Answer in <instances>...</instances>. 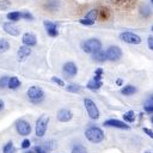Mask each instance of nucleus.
Returning a JSON list of instances; mask_svg holds the SVG:
<instances>
[{"label": "nucleus", "instance_id": "obj_1", "mask_svg": "<svg viewBox=\"0 0 153 153\" xmlns=\"http://www.w3.org/2000/svg\"><path fill=\"white\" fill-rule=\"evenodd\" d=\"M85 136L92 143H99V142H102L104 140V133H103V130L99 127H94V126L88 127L85 130Z\"/></svg>", "mask_w": 153, "mask_h": 153}, {"label": "nucleus", "instance_id": "obj_2", "mask_svg": "<svg viewBox=\"0 0 153 153\" xmlns=\"http://www.w3.org/2000/svg\"><path fill=\"white\" fill-rule=\"evenodd\" d=\"M27 98L30 99L31 103L33 104H39L44 100V91L42 90V87L39 86H36V85H32L27 88Z\"/></svg>", "mask_w": 153, "mask_h": 153}, {"label": "nucleus", "instance_id": "obj_3", "mask_svg": "<svg viewBox=\"0 0 153 153\" xmlns=\"http://www.w3.org/2000/svg\"><path fill=\"white\" fill-rule=\"evenodd\" d=\"M81 49L87 53V54H93L98 50L102 49V42L98 38H90L86 39L82 44H81Z\"/></svg>", "mask_w": 153, "mask_h": 153}, {"label": "nucleus", "instance_id": "obj_4", "mask_svg": "<svg viewBox=\"0 0 153 153\" xmlns=\"http://www.w3.org/2000/svg\"><path fill=\"white\" fill-rule=\"evenodd\" d=\"M48 123H49V116L47 115H42L37 122H36V136L37 137H43L45 131H47V128H48Z\"/></svg>", "mask_w": 153, "mask_h": 153}, {"label": "nucleus", "instance_id": "obj_5", "mask_svg": "<svg viewBox=\"0 0 153 153\" xmlns=\"http://www.w3.org/2000/svg\"><path fill=\"white\" fill-rule=\"evenodd\" d=\"M84 104H85V108H86V111L90 116V118L92 120H98L100 114H99V110L97 108V105L94 104V102L90 98H85L84 99Z\"/></svg>", "mask_w": 153, "mask_h": 153}, {"label": "nucleus", "instance_id": "obj_6", "mask_svg": "<svg viewBox=\"0 0 153 153\" xmlns=\"http://www.w3.org/2000/svg\"><path fill=\"white\" fill-rule=\"evenodd\" d=\"M16 130H17V133L19 135L27 136L29 134H31L32 128H31V124L27 121H25V120H18L16 122Z\"/></svg>", "mask_w": 153, "mask_h": 153}, {"label": "nucleus", "instance_id": "obj_7", "mask_svg": "<svg viewBox=\"0 0 153 153\" xmlns=\"http://www.w3.org/2000/svg\"><path fill=\"white\" fill-rule=\"evenodd\" d=\"M105 54H106V59L109 61H117L122 57V50L117 45H110L106 49Z\"/></svg>", "mask_w": 153, "mask_h": 153}, {"label": "nucleus", "instance_id": "obj_8", "mask_svg": "<svg viewBox=\"0 0 153 153\" xmlns=\"http://www.w3.org/2000/svg\"><path fill=\"white\" fill-rule=\"evenodd\" d=\"M120 38H121L123 42L129 43V44H139V43H141V37H140L139 35H136V33H134V32H129V31L122 32V33L120 35Z\"/></svg>", "mask_w": 153, "mask_h": 153}, {"label": "nucleus", "instance_id": "obj_9", "mask_svg": "<svg viewBox=\"0 0 153 153\" xmlns=\"http://www.w3.org/2000/svg\"><path fill=\"white\" fill-rule=\"evenodd\" d=\"M97 17H98V11L97 10H91L84 18H81L79 20V23L82 24V25H92L97 20Z\"/></svg>", "mask_w": 153, "mask_h": 153}, {"label": "nucleus", "instance_id": "obj_10", "mask_svg": "<svg viewBox=\"0 0 153 153\" xmlns=\"http://www.w3.org/2000/svg\"><path fill=\"white\" fill-rule=\"evenodd\" d=\"M30 55H31V47H27L25 44L19 47L18 50H17V60H18V62H24Z\"/></svg>", "mask_w": 153, "mask_h": 153}, {"label": "nucleus", "instance_id": "obj_11", "mask_svg": "<svg viewBox=\"0 0 153 153\" xmlns=\"http://www.w3.org/2000/svg\"><path fill=\"white\" fill-rule=\"evenodd\" d=\"M103 124L105 127H115V128H120V129H129V126L127 123H124L123 121H120V120H115V118L106 120Z\"/></svg>", "mask_w": 153, "mask_h": 153}, {"label": "nucleus", "instance_id": "obj_12", "mask_svg": "<svg viewBox=\"0 0 153 153\" xmlns=\"http://www.w3.org/2000/svg\"><path fill=\"white\" fill-rule=\"evenodd\" d=\"M2 27H4V31H5L6 33L11 35V36H18V35L20 33V30H19L13 23H11V22H6V23L2 25Z\"/></svg>", "mask_w": 153, "mask_h": 153}, {"label": "nucleus", "instance_id": "obj_13", "mask_svg": "<svg viewBox=\"0 0 153 153\" xmlns=\"http://www.w3.org/2000/svg\"><path fill=\"white\" fill-rule=\"evenodd\" d=\"M73 118V112L68 109H61L57 112V120L60 122H69Z\"/></svg>", "mask_w": 153, "mask_h": 153}, {"label": "nucleus", "instance_id": "obj_14", "mask_svg": "<svg viewBox=\"0 0 153 153\" xmlns=\"http://www.w3.org/2000/svg\"><path fill=\"white\" fill-rule=\"evenodd\" d=\"M44 26H45V31L48 32V35L50 37H56L59 35V31H57V26L55 23L53 22H49V20H44Z\"/></svg>", "mask_w": 153, "mask_h": 153}, {"label": "nucleus", "instance_id": "obj_15", "mask_svg": "<svg viewBox=\"0 0 153 153\" xmlns=\"http://www.w3.org/2000/svg\"><path fill=\"white\" fill-rule=\"evenodd\" d=\"M63 72L68 75V76H74V75H76V73H78V67H76V65L74 63V62H66L65 65H63Z\"/></svg>", "mask_w": 153, "mask_h": 153}, {"label": "nucleus", "instance_id": "obj_16", "mask_svg": "<svg viewBox=\"0 0 153 153\" xmlns=\"http://www.w3.org/2000/svg\"><path fill=\"white\" fill-rule=\"evenodd\" d=\"M22 41H23V43H24L25 45H27V47H33V45H36V43H37L36 36H35L33 33H31V32L24 33Z\"/></svg>", "mask_w": 153, "mask_h": 153}, {"label": "nucleus", "instance_id": "obj_17", "mask_svg": "<svg viewBox=\"0 0 153 153\" xmlns=\"http://www.w3.org/2000/svg\"><path fill=\"white\" fill-rule=\"evenodd\" d=\"M91 55H92V60L96 61V62H104V61L108 60L105 51H102V50H98V51H96V53H93Z\"/></svg>", "mask_w": 153, "mask_h": 153}, {"label": "nucleus", "instance_id": "obj_18", "mask_svg": "<svg viewBox=\"0 0 153 153\" xmlns=\"http://www.w3.org/2000/svg\"><path fill=\"white\" fill-rule=\"evenodd\" d=\"M19 86H20V80H19L17 76H11V78L8 79V85H7L8 88L16 90V88H18Z\"/></svg>", "mask_w": 153, "mask_h": 153}, {"label": "nucleus", "instance_id": "obj_19", "mask_svg": "<svg viewBox=\"0 0 153 153\" xmlns=\"http://www.w3.org/2000/svg\"><path fill=\"white\" fill-rule=\"evenodd\" d=\"M102 85H103L102 80H94V79H92V80H90V81L87 82L86 87L90 88V90H98V88L102 87Z\"/></svg>", "mask_w": 153, "mask_h": 153}, {"label": "nucleus", "instance_id": "obj_20", "mask_svg": "<svg viewBox=\"0 0 153 153\" xmlns=\"http://www.w3.org/2000/svg\"><path fill=\"white\" fill-rule=\"evenodd\" d=\"M135 92H136V87L133 86V85H126V86L121 90V93H122L123 96H131V94H134Z\"/></svg>", "mask_w": 153, "mask_h": 153}, {"label": "nucleus", "instance_id": "obj_21", "mask_svg": "<svg viewBox=\"0 0 153 153\" xmlns=\"http://www.w3.org/2000/svg\"><path fill=\"white\" fill-rule=\"evenodd\" d=\"M7 18L11 22H18L19 19H22V13L20 12H17V11L10 12V13H7Z\"/></svg>", "mask_w": 153, "mask_h": 153}, {"label": "nucleus", "instance_id": "obj_22", "mask_svg": "<svg viewBox=\"0 0 153 153\" xmlns=\"http://www.w3.org/2000/svg\"><path fill=\"white\" fill-rule=\"evenodd\" d=\"M8 49H10V42L7 39L0 38V54L6 53Z\"/></svg>", "mask_w": 153, "mask_h": 153}, {"label": "nucleus", "instance_id": "obj_23", "mask_svg": "<svg viewBox=\"0 0 153 153\" xmlns=\"http://www.w3.org/2000/svg\"><path fill=\"white\" fill-rule=\"evenodd\" d=\"M71 153H88V152H87L86 147H84L82 145H74L72 147Z\"/></svg>", "mask_w": 153, "mask_h": 153}, {"label": "nucleus", "instance_id": "obj_24", "mask_svg": "<svg viewBox=\"0 0 153 153\" xmlns=\"http://www.w3.org/2000/svg\"><path fill=\"white\" fill-rule=\"evenodd\" d=\"M123 120L126 122H133L135 120V112L133 110H129L127 111L126 114H123Z\"/></svg>", "mask_w": 153, "mask_h": 153}, {"label": "nucleus", "instance_id": "obj_25", "mask_svg": "<svg viewBox=\"0 0 153 153\" xmlns=\"http://www.w3.org/2000/svg\"><path fill=\"white\" fill-rule=\"evenodd\" d=\"M2 153H14V146H13V142H12V141H8V142L4 146Z\"/></svg>", "mask_w": 153, "mask_h": 153}, {"label": "nucleus", "instance_id": "obj_26", "mask_svg": "<svg viewBox=\"0 0 153 153\" xmlns=\"http://www.w3.org/2000/svg\"><path fill=\"white\" fill-rule=\"evenodd\" d=\"M66 90H67L68 92L76 93V92H79V91H80V86H79V85H76V84H71V85H68V86L66 87Z\"/></svg>", "mask_w": 153, "mask_h": 153}, {"label": "nucleus", "instance_id": "obj_27", "mask_svg": "<svg viewBox=\"0 0 153 153\" xmlns=\"http://www.w3.org/2000/svg\"><path fill=\"white\" fill-rule=\"evenodd\" d=\"M8 76L7 75H2L0 78V88H6L7 85H8Z\"/></svg>", "mask_w": 153, "mask_h": 153}, {"label": "nucleus", "instance_id": "obj_28", "mask_svg": "<svg viewBox=\"0 0 153 153\" xmlns=\"http://www.w3.org/2000/svg\"><path fill=\"white\" fill-rule=\"evenodd\" d=\"M51 81H53V82H55V84H57V85H59V86H61V87H63V86H65L63 80H62V79H60V78H57V76H53V78H51Z\"/></svg>", "mask_w": 153, "mask_h": 153}, {"label": "nucleus", "instance_id": "obj_29", "mask_svg": "<svg viewBox=\"0 0 153 153\" xmlns=\"http://www.w3.org/2000/svg\"><path fill=\"white\" fill-rule=\"evenodd\" d=\"M20 13H22V18H24V19H29V20L33 19V16L27 11H24V12H20Z\"/></svg>", "mask_w": 153, "mask_h": 153}, {"label": "nucleus", "instance_id": "obj_30", "mask_svg": "<svg viewBox=\"0 0 153 153\" xmlns=\"http://www.w3.org/2000/svg\"><path fill=\"white\" fill-rule=\"evenodd\" d=\"M56 4H57V0H49V1L45 4V6L51 10V8H56Z\"/></svg>", "mask_w": 153, "mask_h": 153}, {"label": "nucleus", "instance_id": "obj_31", "mask_svg": "<svg viewBox=\"0 0 153 153\" xmlns=\"http://www.w3.org/2000/svg\"><path fill=\"white\" fill-rule=\"evenodd\" d=\"M30 145H31V141L27 140V139H25V140H23V142H22V148H23V149H27V148L30 147Z\"/></svg>", "mask_w": 153, "mask_h": 153}, {"label": "nucleus", "instance_id": "obj_32", "mask_svg": "<svg viewBox=\"0 0 153 153\" xmlns=\"http://www.w3.org/2000/svg\"><path fill=\"white\" fill-rule=\"evenodd\" d=\"M147 44H148V48L151 50H153V36H149L147 38Z\"/></svg>", "mask_w": 153, "mask_h": 153}, {"label": "nucleus", "instance_id": "obj_33", "mask_svg": "<svg viewBox=\"0 0 153 153\" xmlns=\"http://www.w3.org/2000/svg\"><path fill=\"white\" fill-rule=\"evenodd\" d=\"M142 130H143V131H145L149 137H152V139H153V130H151L149 128H143Z\"/></svg>", "mask_w": 153, "mask_h": 153}, {"label": "nucleus", "instance_id": "obj_34", "mask_svg": "<svg viewBox=\"0 0 153 153\" xmlns=\"http://www.w3.org/2000/svg\"><path fill=\"white\" fill-rule=\"evenodd\" d=\"M145 105H153V94H151L147 99H146V104Z\"/></svg>", "mask_w": 153, "mask_h": 153}, {"label": "nucleus", "instance_id": "obj_35", "mask_svg": "<svg viewBox=\"0 0 153 153\" xmlns=\"http://www.w3.org/2000/svg\"><path fill=\"white\" fill-rule=\"evenodd\" d=\"M145 111L149 112V114H153V105H145Z\"/></svg>", "mask_w": 153, "mask_h": 153}, {"label": "nucleus", "instance_id": "obj_36", "mask_svg": "<svg viewBox=\"0 0 153 153\" xmlns=\"http://www.w3.org/2000/svg\"><path fill=\"white\" fill-rule=\"evenodd\" d=\"M94 75H100L102 76L103 75V69L102 68H97L96 72H94Z\"/></svg>", "mask_w": 153, "mask_h": 153}, {"label": "nucleus", "instance_id": "obj_37", "mask_svg": "<svg viewBox=\"0 0 153 153\" xmlns=\"http://www.w3.org/2000/svg\"><path fill=\"white\" fill-rule=\"evenodd\" d=\"M4 108H5V103H4V100H2V99H0V111H2V110H4Z\"/></svg>", "mask_w": 153, "mask_h": 153}, {"label": "nucleus", "instance_id": "obj_38", "mask_svg": "<svg viewBox=\"0 0 153 153\" xmlns=\"http://www.w3.org/2000/svg\"><path fill=\"white\" fill-rule=\"evenodd\" d=\"M116 84H117V85H122V84H123V80H122V79H117V80H116Z\"/></svg>", "mask_w": 153, "mask_h": 153}, {"label": "nucleus", "instance_id": "obj_39", "mask_svg": "<svg viewBox=\"0 0 153 153\" xmlns=\"http://www.w3.org/2000/svg\"><path fill=\"white\" fill-rule=\"evenodd\" d=\"M24 153H36V152H35L33 148H32V149H29V151H26V152H24Z\"/></svg>", "mask_w": 153, "mask_h": 153}, {"label": "nucleus", "instance_id": "obj_40", "mask_svg": "<svg viewBox=\"0 0 153 153\" xmlns=\"http://www.w3.org/2000/svg\"><path fill=\"white\" fill-rule=\"evenodd\" d=\"M151 122L153 123V115H152V117H151Z\"/></svg>", "mask_w": 153, "mask_h": 153}, {"label": "nucleus", "instance_id": "obj_41", "mask_svg": "<svg viewBox=\"0 0 153 153\" xmlns=\"http://www.w3.org/2000/svg\"><path fill=\"white\" fill-rule=\"evenodd\" d=\"M145 153H152V152H145Z\"/></svg>", "mask_w": 153, "mask_h": 153}, {"label": "nucleus", "instance_id": "obj_42", "mask_svg": "<svg viewBox=\"0 0 153 153\" xmlns=\"http://www.w3.org/2000/svg\"><path fill=\"white\" fill-rule=\"evenodd\" d=\"M151 1H152V4H153V0H151Z\"/></svg>", "mask_w": 153, "mask_h": 153}, {"label": "nucleus", "instance_id": "obj_43", "mask_svg": "<svg viewBox=\"0 0 153 153\" xmlns=\"http://www.w3.org/2000/svg\"><path fill=\"white\" fill-rule=\"evenodd\" d=\"M152 31H153V26H152Z\"/></svg>", "mask_w": 153, "mask_h": 153}]
</instances>
